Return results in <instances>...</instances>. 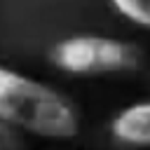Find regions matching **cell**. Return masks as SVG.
Segmentation results:
<instances>
[{
	"instance_id": "cell-1",
	"label": "cell",
	"mask_w": 150,
	"mask_h": 150,
	"mask_svg": "<svg viewBox=\"0 0 150 150\" xmlns=\"http://www.w3.org/2000/svg\"><path fill=\"white\" fill-rule=\"evenodd\" d=\"M0 120L49 141H68L82 124L70 98L7 66H0Z\"/></svg>"
},
{
	"instance_id": "cell-2",
	"label": "cell",
	"mask_w": 150,
	"mask_h": 150,
	"mask_svg": "<svg viewBox=\"0 0 150 150\" xmlns=\"http://www.w3.org/2000/svg\"><path fill=\"white\" fill-rule=\"evenodd\" d=\"M52 63L75 77L131 73L141 66V49L105 35H70L54 45Z\"/></svg>"
},
{
	"instance_id": "cell-3",
	"label": "cell",
	"mask_w": 150,
	"mask_h": 150,
	"mask_svg": "<svg viewBox=\"0 0 150 150\" xmlns=\"http://www.w3.org/2000/svg\"><path fill=\"white\" fill-rule=\"evenodd\" d=\"M110 134L122 145L150 148V101L122 108L110 122Z\"/></svg>"
},
{
	"instance_id": "cell-4",
	"label": "cell",
	"mask_w": 150,
	"mask_h": 150,
	"mask_svg": "<svg viewBox=\"0 0 150 150\" xmlns=\"http://www.w3.org/2000/svg\"><path fill=\"white\" fill-rule=\"evenodd\" d=\"M110 5L129 23L150 30V0H110Z\"/></svg>"
},
{
	"instance_id": "cell-5",
	"label": "cell",
	"mask_w": 150,
	"mask_h": 150,
	"mask_svg": "<svg viewBox=\"0 0 150 150\" xmlns=\"http://www.w3.org/2000/svg\"><path fill=\"white\" fill-rule=\"evenodd\" d=\"M23 145H26L23 131H19L16 127L0 120V150H16V148H23Z\"/></svg>"
}]
</instances>
